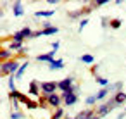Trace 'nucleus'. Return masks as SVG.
Masks as SVG:
<instances>
[{
  "instance_id": "1",
  "label": "nucleus",
  "mask_w": 126,
  "mask_h": 119,
  "mask_svg": "<svg viewBox=\"0 0 126 119\" xmlns=\"http://www.w3.org/2000/svg\"><path fill=\"white\" fill-rule=\"evenodd\" d=\"M19 67H21L19 60H17V59H12V60L2 62V66H0V71H2V76H11V74H16Z\"/></svg>"
},
{
  "instance_id": "2",
  "label": "nucleus",
  "mask_w": 126,
  "mask_h": 119,
  "mask_svg": "<svg viewBox=\"0 0 126 119\" xmlns=\"http://www.w3.org/2000/svg\"><path fill=\"white\" fill-rule=\"evenodd\" d=\"M40 90L42 95H52L55 93V90H59V81H43L40 83Z\"/></svg>"
},
{
  "instance_id": "3",
  "label": "nucleus",
  "mask_w": 126,
  "mask_h": 119,
  "mask_svg": "<svg viewBox=\"0 0 126 119\" xmlns=\"http://www.w3.org/2000/svg\"><path fill=\"white\" fill-rule=\"evenodd\" d=\"M33 35H35V31H33L31 28L24 26L21 31H16V33L11 36V40H19V42H24L26 38H33Z\"/></svg>"
},
{
  "instance_id": "4",
  "label": "nucleus",
  "mask_w": 126,
  "mask_h": 119,
  "mask_svg": "<svg viewBox=\"0 0 126 119\" xmlns=\"http://www.w3.org/2000/svg\"><path fill=\"white\" fill-rule=\"evenodd\" d=\"M114 107H117V105H116V104H114V100L110 98V100H107L105 104L98 105V109H97V116H98V117H104V116H107Z\"/></svg>"
},
{
  "instance_id": "5",
  "label": "nucleus",
  "mask_w": 126,
  "mask_h": 119,
  "mask_svg": "<svg viewBox=\"0 0 126 119\" xmlns=\"http://www.w3.org/2000/svg\"><path fill=\"white\" fill-rule=\"evenodd\" d=\"M59 33V28L57 26H52V28H47V30H38L35 31L33 38H38V36H50V35H57Z\"/></svg>"
},
{
  "instance_id": "6",
  "label": "nucleus",
  "mask_w": 126,
  "mask_h": 119,
  "mask_svg": "<svg viewBox=\"0 0 126 119\" xmlns=\"http://www.w3.org/2000/svg\"><path fill=\"white\" fill-rule=\"evenodd\" d=\"M47 102H48V105H50V107L59 109V107H61V104H62V97H61V95H57V93H52V95H47Z\"/></svg>"
},
{
  "instance_id": "7",
  "label": "nucleus",
  "mask_w": 126,
  "mask_h": 119,
  "mask_svg": "<svg viewBox=\"0 0 126 119\" xmlns=\"http://www.w3.org/2000/svg\"><path fill=\"white\" fill-rule=\"evenodd\" d=\"M23 45H24V42H19V40H11V42H9V45H4V47H7L11 52H14V50L21 52V50L24 48Z\"/></svg>"
},
{
  "instance_id": "8",
  "label": "nucleus",
  "mask_w": 126,
  "mask_h": 119,
  "mask_svg": "<svg viewBox=\"0 0 126 119\" xmlns=\"http://www.w3.org/2000/svg\"><path fill=\"white\" fill-rule=\"evenodd\" d=\"M36 60H38V62H47V64H50L52 60H55V52L50 50L48 54H42V55L36 57Z\"/></svg>"
},
{
  "instance_id": "9",
  "label": "nucleus",
  "mask_w": 126,
  "mask_h": 119,
  "mask_svg": "<svg viewBox=\"0 0 126 119\" xmlns=\"http://www.w3.org/2000/svg\"><path fill=\"white\" fill-rule=\"evenodd\" d=\"M73 85H74V83H73V78H64V79H61V81H59V90L64 93V91H66V90H69Z\"/></svg>"
},
{
  "instance_id": "10",
  "label": "nucleus",
  "mask_w": 126,
  "mask_h": 119,
  "mask_svg": "<svg viewBox=\"0 0 126 119\" xmlns=\"http://www.w3.org/2000/svg\"><path fill=\"white\" fill-rule=\"evenodd\" d=\"M30 95H33V97H40V95H42L40 83H36L35 79H33V81H30Z\"/></svg>"
},
{
  "instance_id": "11",
  "label": "nucleus",
  "mask_w": 126,
  "mask_h": 119,
  "mask_svg": "<svg viewBox=\"0 0 126 119\" xmlns=\"http://www.w3.org/2000/svg\"><path fill=\"white\" fill-rule=\"evenodd\" d=\"M95 114H97V112H93V109H85V110L78 112V116H76L74 119H92Z\"/></svg>"
},
{
  "instance_id": "12",
  "label": "nucleus",
  "mask_w": 126,
  "mask_h": 119,
  "mask_svg": "<svg viewBox=\"0 0 126 119\" xmlns=\"http://www.w3.org/2000/svg\"><path fill=\"white\" fill-rule=\"evenodd\" d=\"M12 12L16 17H21L24 14V7H23V2H14L12 4Z\"/></svg>"
},
{
  "instance_id": "13",
  "label": "nucleus",
  "mask_w": 126,
  "mask_h": 119,
  "mask_svg": "<svg viewBox=\"0 0 126 119\" xmlns=\"http://www.w3.org/2000/svg\"><path fill=\"white\" fill-rule=\"evenodd\" d=\"M112 100H114L116 105H123V104H126V93H124V91H117V93L112 97Z\"/></svg>"
},
{
  "instance_id": "14",
  "label": "nucleus",
  "mask_w": 126,
  "mask_h": 119,
  "mask_svg": "<svg viewBox=\"0 0 126 119\" xmlns=\"http://www.w3.org/2000/svg\"><path fill=\"white\" fill-rule=\"evenodd\" d=\"M62 67H64V60L62 59H55V60H52L48 64V69L50 71H57V69H62Z\"/></svg>"
},
{
  "instance_id": "15",
  "label": "nucleus",
  "mask_w": 126,
  "mask_h": 119,
  "mask_svg": "<svg viewBox=\"0 0 126 119\" xmlns=\"http://www.w3.org/2000/svg\"><path fill=\"white\" fill-rule=\"evenodd\" d=\"M11 57H12V52H11L7 47H2V50H0V59H2V62L11 60Z\"/></svg>"
},
{
  "instance_id": "16",
  "label": "nucleus",
  "mask_w": 126,
  "mask_h": 119,
  "mask_svg": "<svg viewBox=\"0 0 126 119\" xmlns=\"http://www.w3.org/2000/svg\"><path fill=\"white\" fill-rule=\"evenodd\" d=\"M79 60L85 62V64H93V62H95V57H93L92 54H83V55L79 57Z\"/></svg>"
},
{
  "instance_id": "17",
  "label": "nucleus",
  "mask_w": 126,
  "mask_h": 119,
  "mask_svg": "<svg viewBox=\"0 0 126 119\" xmlns=\"http://www.w3.org/2000/svg\"><path fill=\"white\" fill-rule=\"evenodd\" d=\"M9 98H11V100H16V102H21V98H23V93H19L17 90H14V91H9Z\"/></svg>"
},
{
  "instance_id": "18",
  "label": "nucleus",
  "mask_w": 126,
  "mask_h": 119,
  "mask_svg": "<svg viewBox=\"0 0 126 119\" xmlns=\"http://www.w3.org/2000/svg\"><path fill=\"white\" fill-rule=\"evenodd\" d=\"M30 66V62L28 60H24V64H21V67L17 69V73H16V78H21L23 74H24V71H26V67Z\"/></svg>"
},
{
  "instance_id": "19",
  "label": "nucleus",
  "mask_w": 126,
  "mask_h": 119,
  "mask_svg": "<svg viewBox=\"0 0 126 119\" xmlns=\"http://www.w3.org/2000/svg\"><path fill=\"white\" fill-rule=\"evenodd\" d=\"M107 95H109V86H107V88H102V90L97 91V100H102V98H105Z\"/></svg>"
},
{
  "instance_id": "20",
  "label": "nucleus",
  "mask_w": 126,
  "mask_h": 119,
  "mask_svg": "<svg viewBox=\"0 0 126 119\" xmlns=\"http://www.w3.org/2000/svg\"><path fill=\"white\" fill-rule=\"evenodd\" d=\"M38 105H40L42 109L48 107V102H47V95H40V97H38Z\"/></svg>"
},
{
  "instance_id": "21",
  "label": "nucleus",
  "mask_w": 126,
  "mask_h": 119,
  "mask_svg": "<svg viewBox=\"0 0 126 119\" xmlns=\"http://www.w3.org/2000/svg\"><path fill=\"white\" fill-rule=\"evenodd\" d=\"M62 117H64V109L62 107L55 109V112L52 114V119H62Z\"/></svg>"
},
{
  "instance_id": "22",
  "label": "nucleus",
  "mask_w": 126,
  "mask_h": 119,
  "mask_svg": "<svg viewBox=\"0 0 126 119\" xmlns=\"http://www.w3.org/2000/svg\"><path fill=\"white\" fill-rule=\"evenodd\" d=\"M35 16L36 17H48V16H54V11H38Z\"/></svg>"
},
{
  "instance_id": "23",
  "label": "nucleus",
  "mask_w": 126,
  "mask_h": 119,
  "mask_svg": "<svg viewBox=\"0 0 126 119\" xmlns=\"http://www.w3.org/2000/svg\"><path fill=\"white\" fill-rule=\"evenodd\" d=\"M109 26H110L112 30H117V28L121 26V19H112V21L109 23Z\"/></svg>"
},
{
  "instance_id": "24",
  "label": "nucleus",
  "mask_w": 126,
  "mask_h": 119,
  "mask_svg": "<svg viewBox=\"0 0 126 119\" xmlns=\"http://www.w3.org/2000/svg\"><path fill=\"white\" fill-rule=\"evenodd\" d=\"M36 107H40V105H38V102H35V100H30V102L26 104V109H28V110H33V109H36Z\"/></svg>"
},
{
  "instance_id": "25",
  "label": "nucleus",
  "mask_w": 126,
  "mask_h": 119,
  "mask_svg": "<svg viewBox=\"0 0 126 119\" xmlns=\"http://www.w3.org/2000/svg\"><path fill=\"white\" fill-rule=\"evenodd\" d=\"M11 119H24V114L19 112V110H14V112L11 114Z\"/></svg>"
},
{
  "instance_id": "26",
  "label": "nucleus",
  "mask_w": 126,
  "mask_h": 119,
  "mask_svg": "<svg viewBox=\"0 0 126 119\" xmlns=\"http://www.w3.org/2000/svg\"><path fill=\"white\" fill-rule=\"evenodd\" d=\"M95 79H97V83H98V85H102V86H105V88H107V85H109L107 78H100V76H97Z\"/></svg>"
},
{
  "instance_id": "27",
  "label": "nucleus",
  "mask_w": 126,
  "mask_h": 119,
  "mask_svg": "<svg viewBox=\"0 0 126 119\" xmlns=\"http://www.w3.org/2000/svg\"><path fill=\"white\" fill-rule=\"evenodd\" d=\"M104 4H109L107 0H95V2L92 4V9H95V7H100V5H104Z\"/></svg>"
},
{
  "instance_id": "28",
  "label": "nucleus",
  "mask_w": 126,
  "mask_h": 119,
  "mask_svg": "<svg viewBox=\"0 0 126 119\" xmlns=\"http://www.w3.org/2000/svg\"><path fill=\"white\" fill-rule=\"evenodd\" d=\"M88 105H93L95 102H97V95H90V97H86V100H85Z\"/></svg>"
},
{
  "instance_id": "29",
  "label": "nucleus",
  "mask_w": 126,
  "mask_h": 119,
  "mask_svg": "<svg viewBox=\"0 0 126 119\" xmlns=\"http://www.w3.org/2000/svg\"><path fill=\"white\" fill-rule=\"evenodd\" d=\"M86 24H88V19H86V17H85V19H81V23H79V31H81Z\"/></svg>"
},
{
  "instance_id": "30",
  "label": "nucleus",
  "mask_w": 126,
  "mask_h": 119,
  "mask_svg": "<svg viewBox=\"0 0 126 119\" xmlns=\"http://www.w3.org/2000/svg\"><path fill=\"white\" fill-rule=\"evenodd\" d=\"M59 45H61L59 42H54V43H52V50H54V52H57V48H59Z\"/></svg>"
},
{
  "instance_id": "31",
  "label": "nucleus",
  "mask_w": 126,
  "mask_h": 119,
  "mask_svg": "<svg viewBox=\"0 0 126 119\" xmlns=\"http://www.w3.org/2000/svg\"><path fill=\"white\" fill-rule=\"evenodd\" d=\"M92 119H100V117H98V116H97V114H95V116H93V117H92Z\"/></svg>"
}]
</instances>
